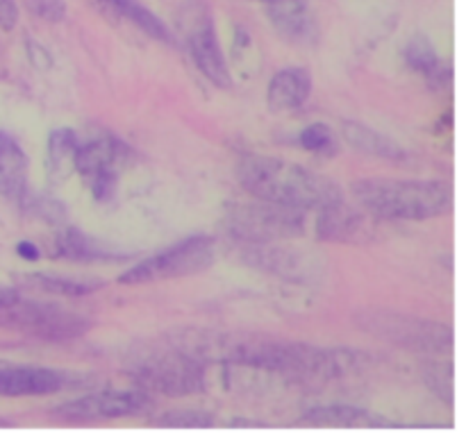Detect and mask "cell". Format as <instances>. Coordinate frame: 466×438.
<instances>
[{
  "instance_id": "cell-1",
  "label": "cell",
  "mask_w": 466,
  "mask_h": 438,
  "mask_svg": "<svg viewBox=\"0 0 466 438\" xmlns=\"http://www.w3.org/2000/svg\"><path fill=\"white\" fill-rule=\"evenodd\" d=\"M180 350L196 362L235 363V366L280 373L296 380L303 377L330 380L349 371L353 363L349 353H335V350H321L305 343H289V341L259 339V336L191 334Z\"/></svg>"
},
{
  "instance_id": "cell-2",
  "label": "cell",
  "mask_w": 466,
  "mask_h": 438,
  "mask_svg": "<svg viewBox=\"0 0 466 438\" xmlns=\"http://www.w3.org/2000/svg\"><path fill=\"white\" fill-rule=\"evenodd\" d=\"M241 186L264 203L282 204L291 209H321L341 203V189L317 171L294 162L262 154H248L237 166Z\"/></svg>"
},
{
  "instance_id": "cell-3",
  "label": "cell",
  "mask_w": 466,
  "mask_h": 438,
  "mask_svg": "<svg viewBox=\"0 0 466 438\" xmlns=\"http://www.w3.org/2000/svg\"><path fill=\"white\" fill-rule=\"evenodd\" d=\"M353 194L382 221H428L453 207V186L441 180H360Z\"/></svg>"
},
{
  "instance_id": "cell-4",
  "label": "cell",
  "mask_w": 466,
  "mask_h": 438,
  "mask_svg": "<svg viewBox=\"0 0 466 438\" xmlns=\"http://www.w3.org/2000/svg\"><path fill=\"white\" fill-rule=\"evenodd\" d=\"M360 330L378 336L382 341L417 350V353L446 354L453 350V330L444 323L426 321V318L405 316L394 312H364L358 316Z\"/></svg>"
},
{
  "instance_id": "cell-5",
  "label": "cell",
  "mask_w": 466,
  "mask_h": 438,
  "mask_svg": "<svg viewBox=\"0 0 466 438\" xmlns=\"http://www.w3.org/2000/svg\"><path fill=\"white\" fill-rule=\"evenodd\" d=\"M214 262V241L208 236H189L173 248L137 264L118 277L121 284H148V282L173 280L196 275Z\"/></svg>"
},
{
  "instance_id": "cell-6",
  "label": "cell",
  "mask_w": 466,
  "mask_h": 438,
  "mask_svg": "<svg viewBox=\"0 0 466 438\" xmlns=\"http://www.w3.org/2000/svg\"><path fill=\"white\" fill-rule=\"evenodd\" d=\"M0 325L27 332L46 341H66L85 334L91 327V321L59 304L23 303L18 298L9 307L0 309Z\"/></svg>"
},
{
  "instance_id": "cell-7",
  "label": "cell",
  "mask_w": 466,
  "mask_h": 438,
  "mask_svg": "<svg viewBox=\"0 0 466 438\" xmlns=\"http://www.w3.org/2000/svg\"><path fill=\"white\" fill-rule=\"evenodd\" d=\"M228 227L239 239L268 244L273 239H291V236L303 234L305 221L300 209L259 200V204L232 209L228 216Z\"/></svg>"
},
{
  "instance_id": "cell-8",
  "label": "cell",
  "mask_w": 466,
  "mask_h": 438,
  "mask_svg": "<svg viewBox=\"0 0 466 438\" xmlns=\"http://www.w3.org/2000/svg\"><path fill=\"white\" fill-rule=\"evenodd\" d=\"M135 377L144 389L167 395L198 393L205 386L203 366L182 350L141 359L135 363Z\"/></svg>"
},
{
  "instance_id": "cell-9",
  "label": "cell",
  "mask_w": 466,
  "mask_h": 438,
  "mask_svg": "<svg viewBox=\"0 0 466 438\" xmlns=\"http://www.w3.org/2000/svg\"><path fill=\"white\" fill-rule=\"evenodd\" d=\"M132 157V150L123 141L105 136L80 145L76 154V171L89 182L91 194L98 203L112 198L116 177Z\"/></svg>"
},
{
  "instance_id": "cell-10",
  "label": "cell",
  "mask_w": 466,
  "mask_h": 438,
  "mask_svg": "<svg viewBox=\"0 0 466 438\" xmlns=\"http://www.w3.org/2000/svg\"><path fill=\"white\" fill-rule=\"evenodd\" d=\"M185 44L189 48L191 59L200 68L209 82L221 89H230L232 77L228 71L226 57L218 45L217 30H214L212 16L205 7H191L185 16Z\"/></svg>"
},
{
  "instance_id": "cell-11",
  "label": "cell",
  "mask_w": 466,
  "mask_h": 438,
  "mask_svg": "<svg viewBox=\"0 0 466 438\" xmlns=\"http://www.w3.org/2000/svg\"><path fill=\"white\" fill-rule=\"evenodd\" d=\"M148 404L141 391H105V393L85 395L73 403H64L55 413L66 421H103V418H121L139 413Z\"/></svg>"
},
{
  "instance_id": "cell-12",
  "label": "cell",
  "mask_w": 466,
  "mask_h": 438,
  "mask_svg": "<svg viewBox=\"0 0 466 438\" xmlns=\"http://www.w3.org/2000/svg\"><path fill=\"white\" fill-rule=\"evenodd\" d=\"M64 380L48 368L0 366V395L23 398V395H53L62 391Z\"/></svg>"
},
{
  "instance_id": "cell-13",
  "label": "cell",
  "mask_w": 466,
  "mask_h": 438,
  "mask_svg": "<svg viewBox=\"0 0 466 438\" xmlns=\"http://www.w3.org/2000/svg\"><path fill=\"white\" fill-rule=\"evenodd\" d=\"M0 195L16 204L27 198V157L5 132H0Z\"/></svg>"
},
{
  "instance_id": "cell-14",
  "label": "cell",
  "mask_w": 466,
  "mask_h": 438,
  "mask_svg": "<svg viewBox=\"0 0 466 438\" xmlns=\"http://www.w3.org/2000/svg\"><path fill=\"white\" fill-rule=\"evenodd\" d=\"M100 16H105L107 21H130L132 25H137L139 30H144L146 35L153 36V39L164 41V44H171V32L168 27L155 16L153 12L139 5L137 0H86Z\"/></svg>"
},
{
  "instance_id": "cell-15",
  "label": "cell",
  "mask_w": 466,
  "mask_h": 438,
  "mask_svg": "<svg viewBox=\"0 0 466 438\" xmlns=\"http://www.w3.org/2000/svg\"><path fill=\"white\" fill-rule=\"evenodd\" d=\"M312 94V77L305 68H285L276 73L268 85V107L273 112H294L303 107Z\"/></svg>"
},
{
  "instance_id": "cell-16",
  "label": "cell",
  "mask_w": 466,
  "mask_h": 438,
  "mask_svg": "<svg viewBox=\"0 0 466 438\" xmlns=\"http://www.w3.org/2000/svg\"><path fill=\"white\" fill-rule=\"evenodd\" d=\"M305 423L314 427H367V430H376V427H391L390 421L382 416L367 412V409L346 407V404H332V407H319L305 413Z\"/></svg>"
},
{
  "instance_id": "cell-17",
  "label": "cell",
  "mask_w": 466,
  "mask_h": 438,
  "mask_svg": "<svg viewBox=\"0 0 466 438\" xmlns=\"http://www.w3.org/2000/svg\"><path fill=\"white\" fill-rule=\"evenodd\" d=\"M268 16L276 30L289 41H303L312 32L308 0H268Z\"/></svg>"
},
{
  "instance_id": "cell-18",
  "label": "cell",
  "mask_w": 466,
  "mask_h": 438,
  "mask_svg": "<svg viewBox=\"0 0 466 438\" xmlns=\"http://www.w3.org/2000/svg\"><path fill=\"white\" fill-rule=\"evenodd\" d=\"M80 144L76 139L73 130H57L50 134L48 139V162H46V171L53 182H64L76 173V154Z\"/></svg>"
},
{
  "instance_id": "cell-19",
  "label": "cell",
  "mask_w": 466,
  "mask_h": 438,
  "mask_svg": "<svg viewBox=\"0 0 466 438\" xmlns=\"http://www.w3.org/2000/svg\"><path fill=\"white\" fill-rule=\"evenodd\" d=\"M341 134H344V139L349 141L355 150H360V153L373 154V157L396 159V162L408 157L405 150L400 148L396 141L387 139V136L380 134V132H373L371 127L362 125V123H344Z\"/></svg>"
},
{
  "instance_id": "cell-20",
  "label": "cell",
  "mask_w": 466,
  "mask_h": 438,
  "mask_svg": "<svg viewBox=\"0 0 466 438\" xmlns=\"http://www.w3.org/2000/svg\"><path fill=\"white\" fill-rule=\"evenodd\" d=\"M364 230V218L350 207H346L344 200L332 207L321 209L319 218V239L326 241H349Z\"/></svg>"
},
{
  "instance_id": "cell-21",
  "label": "cell",
  "mask_w": 466,
  "mask_h": 438,
  "mask_svg": "<svg viewBox=\"0 0 466 438\" xmlns=\"http://www.w3.org/2000/svg\"><path fill=\"white\" fill-rule=\"evenodd\" d=\"M405 59H408L410 68L421 73L432 85H446V82H451V68H446L441 64L435 45L423 35H417L410 39L408 48H405Z\"/></svg>"
},
{
  "instance_id": "cell-22",
  "label": "cell",
  "mask_w": 466,
  "mask_h": 438,
  "mask_svg": "<svg viewBox=\"0 0 466 438\" xmlns=\"http://www.w3.org/2000/svg\"><path fill=\"white\" fill-rule=\"evenodd\" d=\"M25 286H32V289L41 291V294H57V295H71V298H77V295H86L96 289L98 284H86V282H76V280H64V277H50L44 275V273H36V275L25 277L23 282Z\"/></svg>"
},
{
  "instance_id": "cell-23",
  "label": "cell",
  "mask_w": 466,
  "mask_h": 438,
  "mask_svg": "<svg viewBox=\"0 0 466 438\" xmlns=\"http://www.w3.org/2000/svg\"><path fill=\"white\" fill-rule=\"evenodd\" d=\"M55 257L76 259V262H89V259H103L98 250L91 248L89 239L77 232L68 230L62 236H57V245H55Z\"/></svg>"
},
{
  "instance_id": "cell-24",
  "label": "cell",
  "mask_w": 466,
  "mask_h": 438,
  "mask_svg": "<svg viewBox=\"0 0 466 438\" xmlns=\"http://www.w3.org/2000/svg\"><path fill=\"white\" fill-rule=\"evenodd\" d=\"M300 145H303L308 153L314 154H335L337 153V136L335 132L330 130L323 123H314V125H308L299 136Z\"/></svg>"
},
{
  "instance_id": "cell-25",
  "label": "cell",
  "mask_w": 466,
  "mask_h": 438,
  "mask_svg": "<svg viewBox=\"0 0 466 438\" xmlns=\"http://www.w3.org/2000/svg\"><path fill=\"white\" fill-rule=\"evenodd\" d=\"M214 416L208 412H198V409H176L159 418V427H187V430H203V427H212Z\"/></svg>"
},
{
  "instance_id": "cell-26",
  "label": "cell",
  "mask_w": 466,
  "mask_h": 438,
  "mask_svg": "<svg viewBox=\"0 0 466 438\" xmlns=\"http://www.w3.org/2000/svg\"><path fill=\"white\" fill-rule=\"evenodd\" d=\"M426 382L444 403L453 404V366L451 363H437L426 373Z\"/></svg>"
},
{
  "instance_id": "cell-27",
  "label": "cell",
  "mask_w": 466,
  "mask_h": 438,
  "mask_svg": "<svg viewBox=\"0 0 466 438\" xmlns=\"http://www.w3.org/2000/svg\"><path fill=\"white\" fill-rule=\"evenodd\" d=\"M25 7L36 18L48 23H59L66 16V3L64 0H25Z\"/></svg>"
},
{
  "instance_id": "cell-28",
  "label": "cell",
  "mask_w": 466,
  "mask_h": 438,
  "mask_svg": "<svg viewBox=\"0 0 466 438\" xmlns=\"http://www.w3.org/2000/svg\"><path fill=\"white\" fill-rule=\"evenodd\" d=\"M18 23L16 0H0V30L12 32Z\"/></svg>"
},
{
  "instance_id": "cell-29",
  "label": "cell",
  "mask_w": 466,
  "mask_h": 438,
  "mask_svg": "<svg viewBox=\"0 0 466 438\" xmlns=\"http://www.w3.org/2000/svg\"><path fill=\"white\" fill-rule=\"evenodd\" d=\"M16 253L21 254L23 259H27V262H36V259H39V250H36V245L30 244V241H23V244H18Z\"/></svg>"
},
{
  "instance_id": "cell-30",
  "label": "cell",
  "mask_w": 466,
  "mask_h": 438,
  "mask_svg": "<svg viewBox=\"0 0 466 438\" xmlns=\"http://www.w3.org/2000/svg\"><path fill=\"white\" fill-rule=\"evenodd\" d=\"M16 300H18V291L16 289L0 284V309L9 307V304L16 303Z\"/></svg>"
},
{
  "instance_id": "cell-31",
  "label": "cell",
  "mask_w": 466,
  "mask_h": 438,
  "mask_svg": "<svg viewBox=\"0 0 466 438\" xmlns=\"http://www.w3.org/2000/svg\"><path fill=\"white\" fill-rule=\"evenodd\" d=\"M259 3H264V5H267V3H268V0H259Z\"/></svg>"
}]
</instances>
